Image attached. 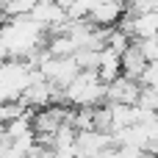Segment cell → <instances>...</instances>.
Instances as JSON below:
<instances>
[{
  "label": "cell",
  "mask_w": 158,
  "mask_h": 158,
  "mask_svg": "<svg viewBox=\"0 0 158 158\" xmlns=\"http://www.w3.org/2000/svg\"><path fill=\"white\" fill-rule=\"evenodd\" d=\"M139 83L142 86H156L158 89V61H147V67L139 75Z\"/></svg>",
  "instance_id": "obj_14"
},
{
  "label": "cell",
  "mask_w": 158,
  "mask_h": 158,
  "mask_svg": "<svg viewBox=\"0 0 158 158\" xmlns=\"http://www.w3.org/2000/svg\"><path fill=\"white\" fill-rule=\"evenodd\" d=\"M142 83L128 78V75H117L111 83H106V103H136Z\"/></svg>",
  "instance_id": "obj_3"
},
{
  "label": "cell",
  "mask_w": 158,
  "mask_h": 158,
  "mask_svg": "<svg viewBox=\"0 0 158 158\" xmlns=\"http://www.w3.org/2000/svg\"><path fill=\"white\" fill-rule=\"evenodd\" d=\"M50 89H53V83H50L47 78L33 81V83H28V86L22 89L19 103H22V106H28V108H42V106H47V103H50Z\"/></svg>",
  "instance_id": "obj_7"
},
{
  "label": "cell",
  "mask_w": 158,
  "mask_h": 158,
  "mask_svg": "<svg viewBox=\"0 0 158 158\" xmlns=\"http://www.w3.org/2000/svg\"><path fill=\"white\" fill-rule=\"evenodd\" d=\"M31 19H36L44 31H50L53 25H61L64 19H67V8L64 6H58L56 0H36V6L31 8V14H28Z\"/></svg>",
  "instance_id": "obj_4"
},
{
  "label": "cell",
  "mask_w": 158,
  "mask_h": 158,
  "mask_svg": "<svg viewBox=\"0 0 158 158\" xmlns=\"http://www.w3.org/2000/svg\"><path fill=\"white\" fill-rule=\"evenodd\" d=\"M156 33H158V11L133 14V39H144V36H156Z\"/></svg>",
  "instance_id": "obj_8"
},
{
  "label": "cell",
  "mask_w": 158,
  "mask_h": 158,
  "mask_svg": "<svg viewBox=\"0 0 158 158\" xmlns=\"http://www.w3.org/2000/svg\"><path fill=\"white\" fill-rule=\"evenodd\" d=\"M72 58H75V64H78L81 69H97V64H100V50H94V47H78V50L72 53Z\"/></svg>",
  "instance_id": "obj_9"
},
{
  "label": "cell",
  "mask_w": 158,
  "mask_h": 158,
  "mask_svg": "<svg viewBox=\"0 0 158 158\" xmlns=\"http://www.w3.org/2000/svg\"><path fill=\"white\" fill-rule=\"evenodd\" d=\"M111 131H75V147L78 156H100L106 147H111Z\"/></svg>",
  "instance_id": "obj_2"
},
{
  "label": "cell",
  "mask_w": 158,
  "mask_h": 158,
  "mask_svg": "<svg viewBox=\"0 0 158 158\" xmlns=\"http://www.w3.org/2000/svg\"><path fill=\"white\" fill-rule=\"evenodd\" d=\"M19 94H22V92H19L17 86L0 81V103H6V100H19Z\"/></svg>",
  "instance_id": "obj_15"
},
{
  "label": "cell",
  "mask_w": 158,
  "mask_h": 158,
  "mask_svg": "<svg viewBox=\"0 0 158 158\" xmlns=\"http://www.w3.org/2000/svg\"><path fill=\"white\" fill-rule=\"evenodd\" d=\"M136 106L158 111V89L156 86H142V89H139V97H136Z\"/></svg>",
  "instance_id": "obj_12"
},
{
  "label": "cell",
  "mask_w": 158,
  "mask_h": 158,
  "mask_svg": "<svg viewBox=\"0 0 158 158\" xmlns=\"http://www.w3.org/2000/svg\"><path fill=\"white\" fill-rule=\"evenodd\" d=\"M64 100L69 106H97L106 100V83H100L97 69H78V75L64 86Z\"/></svg>",
  "instance_id": "obj_1"
},
{
  "label": "cell",
  "mask_w": 158,
  "mask_h": 158,
  "mask_svg": "<svg viewBox=\"0 0 158 158\" xmlns=\"http://www.w3.org/2000/svg\"><path fill=\"white\" fill-rule=\"evenodd\" d=\"M92 3H94V0H69V6H67V19H83V17H89Z\"/></svg>",
  "instance_id": "obj_13"
},
{
  "label": "cell",
  "mask_w": 158,
  "mask_h": 158,
  "mask_svg": "<svg viewBox=\"0 0 158 158\" xmlns=\"http://www.w3.org/2000/svg\"><path fill=\"white\" fill-rule=\"evenodd\" d=\"M147 67V58H144V53L139 50V44L136 42H131L122 53H119V72L122 75H128V78H133V81H139V75H142V69Z\"/></svg>",
  "instance_id": "obj_5"
},
{
  "label": "cell",
  "mask_w": 158,
  "mask_h": 158,
  "mask_svg": "<svg viewBox=\"0 0 158 158\" xmlns=\"http://www.w3.org/2000/svg\"><path fill=\"white\" fill-rule=\"evenodd\" d=\"M0 3H6V0H0Z\"/></svg>",
  "instance_id": "obj_16"
},
{
  "label": "cell",
  "mask_w": 158,
  "mask_h": 158,
  "mask_svg": "<svg viewBox=\"0 0 158 158\" xmlns=\"http://www.w3.org/2000/svg\"><path fill=\"white\" fill-rule=\"evenodd\" d=\"M125 11V3H114V0H94L92 3V11H89V19L94 25H117V19L122 17Z\"/></svg>",
  "instance_id": "obj_6"
},
{
  "label": "cell",
  "mask_w": 158,
  "mask_h": 158,
  "mask_svg": "<svg viewBox=\"0 0 158 158\" xmlns=\"http://www.w3.org/2000/svg\"><path fill=\"white\" fill-rule=\"evenodd\" d=\"M36 6V0H6L3 3V14L6 17H19V14H31V8Z\"/></svg>",
  "instance_id": "obj_11"
},
{
  "label": "cell",
  "mask_w": 158,
  "mask_h": 158,
  "mask_svg": "<svg viewBox=\"0 0 158 158\" xmlns=\"http://www.w3.org/2000/svg\"><path fill=\"white\" fill-rule=\"evenodd\" d=\"M131 42H133V39H131V36H128L125 31H119L117 25H111V31H108V39H106V44H108L111 50L122 53V50H125V47H128Z\"/></svg>",
  "instance_id": "obj_10"
}]
</instances>
